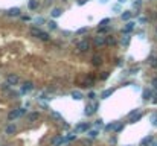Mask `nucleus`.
<instances>
[{"mask_svg":"<svg viewBox=\"0 0 157 146\" xmlns=\"http://www.w3.org/2000/svg\"><path fill=\"white\" fill-rule=\"evenodd\" d=\"M98 108H99V104H98V102H92V104L85 105V108H84V114H85V116H93V114L96 113Z\"/></svg>","mask_w":157,"mask_h":146,"instance_id":"obj_1","label":"nucleus"},{"mask_svg":"<svg viewBox=\"0 0 157 146\" xmlns=\"http://www.w3.org/2000/svg\"><path fill=\"white\" fill-rule=\"evenodd\" d=\"M142 116H144V113H142L139 108L134 110V111H131V113H130V123H136L137 120L142 119Z\"/></svg>","mask_w":157,"mask_h":146,"instance_id":"obj_2","label":"nucleus"},{"mask_svg":"<svg viewBox=\"0 0 157 146\" xmlns=\"http://www.w3.org/2000/svg\"><path fill=\"white\" fill-rule=\"evenodd\" d=\"M6 15L8 17H20L21 11H20V8H11V9L6 11Z\"/></svg>","mask_w":157,"mask_h":146,"instance_id":"obj_3","label":"nucleus"},{"mask_svg":"<svg viewBox=\"0 0 157 146\" xmlns=\"http://www.w3.org/2000/svg\"><path fill=\"white\" fill-rule=\"evenodd\" d=\"M90 49V44H89V41L87 40H84V41H79L78 43V52H87Z\"/></svg>","mask_w":157,"mask_h":146,"instance_id":"obj_4","label":"nucleus"},{"mask_svg":"<svg viewBox=\"0 0 157 146\" xmlns=\"http://www.w3.org/2000/svg\"><path fill=\"white\" fill-rule=\"evenodd\" d=\"M6 82H8L9 85H17V84L20 82V79H18V76H17V75H8Z\"/></svg>","mask_w":157,"mask_h":146,"instance_id":"obj_5","label":"nucleus"},{"mask_svg":"<svg viewBox=\"0 0 157 146\" xmlns=\"http://www.w3.org/2000/svg\"><path fill=\"white\" fill-rule=\"evenodd\" d=\"M134 26H136V23H134V21H128V23H127V24L124 26L122 32H124L125 35H128V34H130V32H131V30L134 29Z\"/></svg>","mask_w":157,"mask_h":146,"instance_id":"obj_6","label":"nucleus"},{"mask_svg":"<svg viewBox=\"0 0 157 146\" xmlns=\"http://www.w3.org/2000/svg\"><path fill=\"white\" fill-rule=\"evenodd\" d=\"M104 44H107V37H102V35H98L96 38H95V46H104Z\"/></svg>","mask_w":157,"mask_h":146,"instance_id":"obj_7","label":"nucleus"},{"mask_svg":"<svg viewBox=\"0 0 157 146\" xmlns=\"http://www.w3.org/2000/svg\"><path fill=\"white\" fill-rule=\"evenodd\" d=\"M34 88V84L31 82V81H26V82H23V85H21V93H27V91H31Z\"/></svg>","mask_w":157,"mask_h":146,"instance_id":"obj_8","label":"nucleus"},{"mask_svg":"<svg viewBox=\"0 0 157 146\" xmlns=\"http://www.w3.org/2000/svg\"><path fill=\"white\" fill-rule=\"evenodd\" d=\"M43 32H44V30H41L40 27H32V29H31V35L35 37V38H38V40H40V37L43 35Z\"/></svg>","mask_w":157,"mask_h":146,"instance_id":"obj_9","label":"nucleus"},{"mask_svg":"<svg viewBox=\"0 0 157 146\" xmlns=\"http://www.w3.org/2000/svg\"><path fill=\"white\" fill-rule=\"evenodd\" d=\"M121 17H122V20H124V21H127V23H128V21H131L133 12H131V11H124V12L121 14Z\"/></svg>","mask_w":157,"mask_h":146,"instance_id":"obj_10","label":"nucleus"},{"mask_svg":"<svg viewBox=\"0 0 157 146\" xmlns=\"http://www.w3.org/2000/svg\"><path fill=\"white\" fill-rule=\"evenodd\" d=\"M50 15H52L53 18H58V17L63 15V9H61V8H53V9L50 11Z\"/></svg>","mask_w":157,"mask_h":146,"instance_id":"obj_11","label":"nucleus"},{"mask_svg":"<svg viewBox=\"0 0 157 146\" xmlns=\"http://www.w3.org/2000/svg\"><path fill=\"white\" fill-rule=\"evenodd\" d=\"M115 93V88H108V90H104L102 94H101V99H108L111 94Z\"/></svg>","mask_w":157,"mask_h":146,"instance_id":"obj_12","label":"nucleus"},{"mask_svg":"<svg viewBox=\"0 0 157 146\" xmlns=\"http://www.w3.org/2000/svg\"><path fill=\"white\" fill-rule=\"evenodd\" d=\"M17 117H20V111H18V110H12V111L8 114V120H15Z\"/></svg>","mask_w":157,"mask_h":146,"instance_id":"obj_13","label":"nucleus"},{"mask_svg":"<svg viewBox=\"0 0 157 146\" xmlns=\"http://www.w3.org/2000/svg\"><path fill=\"white\" fill-rule=\"evenodd\" d=\"M90 128V123H79V125H76V131H79V133H84V131H87Z\"/></svg>","mask_w":157,"mask_h":146,"instance_id":"obj_14","label":"nucleus"},{"mask_svg":"<svg viewBox=\"0 0 157 146\" xmlns=\"http://www.w3.org/2000/svg\"><path fill=\"white\" fill-rule=\"evenodd\" d=\"M63 143H66V139L63 136H58V137L53 139V146H61Z\"/></svg>","mask_w":157,"mask_h":146,"instance_id":"obj_15","label":"nucleus"},{"mask_svg":"<svg viewBox=\"0 0 157 146\" xmlns=\"http://www.w3.org/2000/svg\"><path fill=\"white\" fill-rule=\"evenodd\" d=\"M142 98H144L145 101H150V99L153 98V91H151V90H148V88H145V90H144V93H142Z\"/></svg>","mask_w":157,"mask_h":146,"instance_id":"obj_16","label":"nucleus"},{"mask_svg":"<svg viewBox=\"0 0 157 146\" xmlns=\"http://www.w3.org/2000/svg\"><path fill=\"white\" fill-rule=\"evenodd\" d=\"M38 0H29V3H27V8L31 9V11H35L37 8H38Z\"/></svg>","mask_w":157,"mask_h":146,"instance_id":"obj_17","label":"nucleus"},{"mask_svg":"<svg viewBox=\"0 0 157 146\" xmlns=\"http://www.w3.org/2000/svg\"><path fill=\"white\" fill-rule=\"evenodd\" d=\"M148 145H153V136H148L140 142V146H148Z\"/></svg>","mask_w":157,"mask_h":146,"instance_id":"obj_18","label":"nucleus"},{"mask_svg":"<svg viewBox=\"0 0 157 146\" xmlns=\"http://www.w3.org/2000/svg\"><path fill=\"white\" fill-rule=\"evenodd\" d=\"M70 96H72V99H75V101H81V99H82V93H81V91H75V90H73V91L70 93Z\"/></svg>","mask_w":157,"mask_h":146,"instance_id":"obj_19","label":"nucleus"},{"mask_svg":"<svg viewBox=\"0 0 157 146\" xmlns=\"http://www.w3.org/2000/svg\"><path fill=\"white\" fill-rule=\"evenodd\" d=\"M15 133H17V126H15V125H8V128H6V134L11 136V134H15Z\"/></svg>","mask_w":157,"mask_h":146,"instance_id":"obj_20","label":"nucleus"},{"mask_svg":"<svg viewBox=\"0 0 157 146\" xmlns=\"http://www.w3.org/2000/svg\"><path fill=\"white\" fill-rule=\"evenodd\" d=\"M92 62H93L95 66H101V64H102V58H101L99 55H95V56L92 58Z\"/></svg>","mask_w":157,"mask_h":146,"instance_id":"obj_21","label":"nucleus"},{"mask_svg":"<svg viewBox=\"0 0 157 146\" xmlns=\"http://www.w3.org/2000/svg\"><path fill=\"white\" fill-rule=\"evenodd\" d=\"M110 18H104V20H101L99 21V27H108V24H110Z\"/></svg>","mask_w":157,"mask_h":146,"instance_id":"obj_22","label":"nucleus"},{"mask_svg":"<svg viewBox=\"0 0 157 146\" xmlns=\"http://www.w3.org/2000/svg\"><path fill=\"white\" fill-rule=\"evenodd\" d=\"M118 128V123L116 122H113V123H108L107 126H105V131H115Z\"/></svg>","mask_w":157,"mask_h":146,"instance_id":"obj_23","label":"nucleus"},{"mask_svg":"<svg viewBox=\"0 0 157 146\" xmlns=\"http://www.w3.org/2000/svg\"><path fill=\"white\" fill-rule=\"evenodd\" d=\"M150 66L153 69H157V56H151L150 58Z\"/></svg>","mask_w":157,"mask_h":146,"instance_id":"obj_24","label":"nucleus"},{"mask_svg":"<svg viewBox=\"0 0 157 146\" xmlns=\"http://www.w3.org/2000/svg\"><path fill=\"white\" fill-rule=\"evenodd\" d=\"M130 41H131V37H130V35L122 37V44H124V46H128V44H130Z\"/></svg>","mask_w":157,"mask_h":146,"instance_id":"obj_25","label":"nucleus"},{"mask_svg":"<svg viewBox=\"0 0 157 146\" xmlns=\"http://www.w3.org/2000/svg\"><path fill=\"white\" fill-rule=\"evenodd\" d=\"M50 116H52V117H55V119H60V120H63V116H61L58 111H53V110H52V111H50ZM63 122H64V120H63Z\"/></svg>","mask_w":157,"mask_h":146,"instance_id":"obj_26","label":"nucleus"},{"mask_svg":"<svg viewBox=\"0 0 157 146\" xmlns=\"http://www.w3.org/2000/svg\"><path fill=\"white\" fill-rule=\"evenodd\" d=\"M87 134H89V137H90V139H95V137H98V134H99V133H98V129H92V131H89Z\"/></svg>","mask_w":157,"mask_h":146,"instance_id":"obj_27","label":"nucleus"},{"mask_svg":"<svg viewBox=\"0 0 157 146\" xmlns=\"http://www.w3.org/2000/svg\"><path fill=\"white\" fill-rule=\"evenodd\" d=\"M47 27H49L50 30H55L58 26H56V23H55V21H49V23H47Z\"/></svg>","mask_w":157,"mask_h":146,"instance_id":"obj_28","label":"nucleus"},{"mask_svg":"<svg viewBox=\"0 0 157 146\" xmlns=\"http://www.w3.org/2000/svg\"><path fill=\"white\" fill-rule=\"evenodd\" d=\"M40 40H41V41H49V40H50V37H49V34H47V32H43V35L40 37Z\"/></svg>","mask_w":157,"mask_h":146,"instance_id":"obj_29","label":"nucleus"},{"mask_svg":"<svg viewBox=\"0 0 157 146\" xmlns=\"http://www.w3.org/2000/svg\"><path fill=\"white\" fill-rule=\"evenodd\" d=\"M98 32H99V34H108V32H110V27H98Z\"/></svg>","mask_w":157,"mask_h":146,"instance_id":"obj_30","label":"nucleus"},{"mask_svg":"<svg viewBox=\"0 0 157 146\" xmlns=\"http://www.w3.org/2000/svg\"><path fill=\"white\" fill-rule=\"evenodd\" d=\"M107 44H116V38L115 37H107Z\"/></svg>","mask_w":157,"mask_h":146,"instance_id":"obj_31","label":"nucleus"},{"mask_svg":"<svg viewBox=\"0 0 157 146\" xmlns=\"http://www.w3.org/2000/svg\"><path fill=\"white\" fill-rule=\"evenodd\" d=\"M38 116H40L38 113H32V114L27 116V119H29V120H35V119H38Z\"/></svg>","mask_w":157,"mask_h":146,"instance_id":"obj_32","label":"nucleus"},{"mask_svg":"<svg viewBox=\"0 0 157 146\" xmlns=\"http://www.w3.org/2000/svg\"><path fill=\"white\" fill-rule=\"evenodd\" d=\"M64 139H66V142H70V140H75V139H76V134H69V136H66Z\"/></svg>","mask_w":157,"mask_h":146,"instance_id":"obj_33","label":"nucleus"},{"mask_svg":"<svg viewBox=\"0 0 157 146\" xmlns=\"http://www.w3.org/2000/svg\"><path fill=\"white\" fill-rule=\"evenodd\" d=\"M151 123H153L154 126H157V113H154V114L151 116Z\"/></svg>","mask_w":157,"mask_h":146,"instance_id":"obj_34","label":"nucleus"},{"mask_svg":"<svg viewBox=\"0 0 157 146\" xmlns=\"http://www.w3.org/2000/svg\"><path fill=\"white\" fill-rule=\"evenodd\" d=\"M87 30H89L87 27H81V29L76 30V34H78V35H82V34H87Z\"/></svg>","mask_w":157,"mask_h":146,"instance_id":"obj_35","label":"nucleus"},{"mask_svg":"<svg viewBox=\"0 0 157 146\" xmlns=\"http://www.w3.org/2000/svg\"><path fill=\"white\" fill-rule=\"evenodd\" d=\"M87 98H89V101H92V102H95V98H96V94H95L93 91H90V93L87 94Z\"/></svg>","mask_w":157,"mask_h":146,"instance_id":"obj_36","label":"nucleus"},{"mask_svg":"<svg viewBox=\"0 0 157 146\" xmlns=\"http://www.w3.org/2000/svg\"><path fill=\"white\" fill-rule=\"evenodd\" d=\"M0 88H2L3 91H8V90H9V84H8V82H5V84H2V85H0Z\"/></svg>","mask_w":157,"mask_h":146,"instance_id":"obj_37","label":"nucleus"},{"mask_svg":"<svg viewBox=\"0 0 157 146\" xmlns=\"http://www.w3.org/2000/svg\"><path fill=\"white\" fill-rule=\"evenodd\" d=\"M133 5H134V8H137V9H139V8L142 6V0H134V2H133Z\"/></svg>","mask_w":157,"mask_h":146,"instance_id":"obj_38","label":"nucleus"},{"mask_svg":"<svg viewBox=\"0 0 157 146\" xmlns=\"http://www.w3.org/2000/svg\"><path fill=\"white\" fill-rule=\"evenodd\" d=\"M35 23L40 26V24H43V23H44V18H43V17H38V18H35Z\"/></svg>","mask_w":157,"mask_h":146,"instance_id":"obj_39","label":"nucleus"},{"mask_svg":"<svg viewBox=\"0 0 157 146\" xmlns=\"http://www.w3.org/2000/svg\"><path fill=\"white\" fill-rule=\"evenodd\" d=\"M102 125H104V120H102V119H99V120L95 122V126H98V128H101Z\"/></svg>","mask_w":157,"mask_h":146,"instance_id":"obj_40","label":"nucleus"},{"mask_svg":"<svg viewBox=\"0 0 157 146\" xmlns=\"http://www.w3.org/2000/svg\"><path fill=\"white\" fill-rule=\"evenodd\" d=\"M151 85H153V88H156V90H157V78H153V81H151Z\"/></svg>","mask_w":157,"mask_h":146,"instance_id":"obj_41","label":"nucleus"},{"mask_svg":"<svg viewBox=\"0 0 157 146\" xmlns=\"http://www.w3.org/2000/svg\"><path fill=\"white\" fill-rule=\"evenodd\" d=\"M18 111H20V116H23V114H26V108H18Z\"/></svg>","mask_w":157,"mask_h":146,"instance_id":"obj_42","label":"nucleus"},{"mask_svg":"<svg viewBox=\"0 0 157 146\" xmlns=\"http://www.w3.org/2000/svg\"><path fill=\"white\" fill-rule=\"evenodd\" d=\"M21 20H23V21H29L31 18H29V15H21Z\"/></svg>","mask_w":157,"mask_h":146,"instance_id":"obj_43","label":"nucleus"},{"mask_svg":"<svg viewBox=\"0 0 157 146\" xmlns=\"http://www.w3.org/2000/svg\"><path fill=\"white\" fill-rule=\"evenodd\" d=\"M122 129H124V125H118V128H116L115 131H116V133H119V131H122Z\"/></svg>","mask_w":157,"mask_h":146,"instance_id":"obj_44","label":"nucleus"},{"mask_svg":"<svg viewBox=\"0 0 157 146\" xmlns=\"http://www.w3.org/2000/svg\"><path fill=\"white\" fill-rule=\"evenodd\" d=\"M101 78H102V79H107V78H108V72H104V73H102V76H101Z\"/></svg>","mask_w":157,"mask_h":146,"instance_id":"obj_45","label":"nucleus"},{"mask_svg":"<svg viewBox=\"0 0 157 146\" xmlns=\"http://www.w3.org/2000/svg\"><path fill=\"white\" fill-rule=\"evenodd\" d=\"M137 70H139V69H131V70H130V73H131V75H134V73H136Z\"/></svg>","mask_w":157,"mask_h":146,"instance_id":"obj_46","label":"nucleus"},{"mask_svg":"<svg viewBox=\"0 0 157 146\" xmlns=\"http://www.w3.org/2000/svg\"><path fill=\"white\" fill-rule=\"evenodd\" d=\"M85 2H87V0H78V5H84Z\"/></svg>","mask_w":157,"mask_h":146,"instance_id":"obj_47","label":"nucleus"},{"mask_svg":"<svg viewBox=\"0 0 157 146\" xmlns=\"http://www.w3.org/2000/svg\"><path fill=\"white\" fill-rule=\"evenodd\" d=\"M127 0H118V3H125Z\"/></svg>","mask_w":157,"mask_h":146,"instance_id":"obj_48","label":"nucleus"},{"mask_svg":"<svg viewBox=\"0 0 157 146\" xmlns=\"http://www.w3.org/2000/svg\"><path fill=\"white\" fill-rule=\"evenodd\" d=\"M107 2H108V0H101V3H107Z\"/></svg>","mask_w":157,"mask_h":146,"instance_id":"obj_49","label":"nucleus"},{"mask_svg":"<svg viewBox=\"0 0 157 146\" xmlns=\"http://www.w3.org/2000/svg\"><path fill=\"white\" fill-rule=\"evenodd\" d=\"M151 146H157V143H153V145H151Z\"/></svg>","mask_w":157,"mask_h":146,"instance_id":"obj_50","label":"nucleus"},{"mask_svg":"<svg viewBox=\"0 0 157 146\" xmlns=\"http://www.w3.org/2000/svg\"><path fill=\"white\" fill-rule=\"evenodd\" d=\"M156 35H157V27H156Z\"/></svg>","mask_w":157,"mask_h":146,"instance_id":"obj_51","label":"nucleus"},{"mask_svg":"<svg viewBox=\"0 0 157 146\" xmlns=\"http://www.w3.org/2000/svg\"><path fill=\"white\" fill-rule=\"evenodd\" d=\"M3 146H6V145H3Z\"/></svg>","mask_w":157,"mask_h":146,"instance_id":"obj_52","label":"nucleus"}]
</instances>
